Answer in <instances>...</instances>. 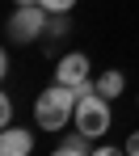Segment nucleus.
<instances>
[{
	"instance_id": "f03ea898",
	"label": "nucleus",
	"mask_w": 139,
	"mask_h": 156,
	"mask_svg": "<svg viewBox=\"0 0 139 156\" xmlns=\"http://www.w3.org/2000/svg\"><path fill=\"white\" fill-rule=\"evenodd\" d=\"M76 131L89 135V139L106 135V131H110V97H101L97 89L84 93L80 101H76Z\"/></svg>"
},
{
	"instance_id": "39448f33",
	"label": "nucleus",
	"mask_w": 139,
	"mask_h": 156,
	"mask_svg": "<svg viewBox=\"0 0 139 156\" xmlns=\"http://www.w3.org/2000/svg\"><path fill=\"white\" fill-rule=\"evenodd\" d=\"M34 152V135L26 127H4L0 135V156H30Z\"/></svg>"
},
{
	"instance_id": "9d476101",
	"label": "nucleus",
	"mask_w": 139,
	"mask_h": 156,
	"mask_svg": "<svg viewBox=\"0 0 139 156\" xmlns=\"http://www.w3.org/2000/svg\"><path fill=\"white\" fill-rule=\"evenodd\" d=\"M93 156H127V148H97Z\"/></svg>"
},
{
	"instance_id": "423d86ee",
	"label": "nucleus",
	"mask_w": 139,
	"mask_h": 156,
	"mask_svg": "<svg viewBox=\"0 0 139 156\" xmlns=\"http://www.w3.org/2000/svg\"><path fill=\"white\" fill-rule=\"evenodd\" d=\"M122 84H127V80H122V72H114V68H110V72H101V76H97V93L114 101V97L122 93Z\"/></svg>"
},
{
	"instance_id": "6e6552de",
	"label": "nucleus",
	"mask_w": 139,
	"mask_h": 156,
	"mask_svg": "<svg viewBox=\"0 0 139 156\" xmlns=\"http://www.w3.org/2000/svg\"><path fill=\"white\" fill-rule=\"evenodd\" d=\"M0 122L13 127V101H9V97H0Z\"/></svg>"
},
{
	"instance_id": "0eeeda50",
	"label": "nucleus",
	"mask_w": 139,
	"mask_h": 156,
	"mask_svg": "<svg viewBox=\"0 0 139 156\" xmlns=\"http://www.w3.org/2000/svg\"><path fill=\"white\" fill-rule=\"evenodd\" d=\"M38 4H42L47 13H68V9H72L76 0H38Z\"/></svg>"
},
{
	"instance_id": "7ed1b4c3",
	"label": "nucleus",
	"mask_w": 139,
	"mask_h": 156,
	"mask_svg": "<svg viewBox=\"0 0 139 156\" xmlns=\"http://www.w3.org/2000/svg\"><path fill=\"white\" fill-rule=\"evenodd\" d=\"M47 26H51V13H47L42 4H17V13L9 17V26H4V30H9L13 42H34Z\"/></svg>"
},
{
	"instance_id": "9b49d317",
	"label": "nucleus",
	"mask_w": 139,
	"mask_h": 156,
	"mask_svg": "<svg viewBox=\"0 0 139 156\" xmlns=\"http://www.w3.org/2000/svg\"><path fill=\"white\" fill-rule=\"evenodd\" d=\"M55 156H80V152H68V148H59V152H55Z\"/></svg>"
},
{
	"instance_id": "f257e3e1",
	"label": "nucleus",
	"mask_w": 139,
	"mask_h": 156,
	"mask_svg": "<svg viewBox=\"0 0 139 156\" xmlns=\"http://www.w3.org/2000/svg\"><path fill=\"white\" fill-rule=\"evenodd\" d=\"M76 89H68V84H51V89H42L38 93V101H34V118H38V127L42 131H59L68 127V122H76Z\"/></svg>"
},
{
	"instance_id": "1a4fd4ad",
	"label": "nucleus",
	"mask_w": 139,
	"mask_h": 156,
	"mask_svg": "<svg viewBox=\"0 0 139 156\" xmlns=\"http://www.w3.org/2000/svg\"><path fill=\"white\" fill-rule=\"evenodd\" d=\"M127 156H139V131H135V135H127Z\"/></svg>"
},
{
	"instance_id": "20e7f679",
	"label": "nucleus",
	"mask_w": 139,
	"mask_h": 156,
	"mask_svg": "<svg viewBox=\"0 0 139 156\" xmlns=\"http://www.w3.org/2000/svg\"><path fill=\"white\" fill-rule=\"evenodd\" d=\"M55 80L59 84H68V89H80V84H89V59H84L80 51L63 55L55 63Z\"/></svg>"
},
{
	"instance_id": "f8f14e48",
	"label": "nucleus",
	"mask_w": 139,
	"mask_h": 156,
	"mask_svg": "<svg viewBox=\"0 0 139 156\" xmlns=\"http://www.w3.org/2000/svg\"><path fill=\"white\" fill-rule=\"evenodd\" d=\"M13 4H38V0H13Z\"/></svg>"
}]
</instances>
